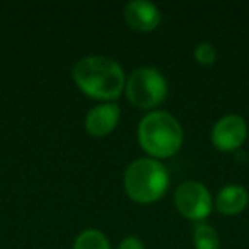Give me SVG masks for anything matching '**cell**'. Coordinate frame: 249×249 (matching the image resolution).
<instances>
[{"mask_svg":"<svg viewBox=\"0 0 249 249\" xmlns=\"http://www.w3.org/2000/svg\"><path fill=\"white\" fill-rule=\"evenodd\" d=\"M79 89L94 99L114 101L124 89V73L121 67L107 56L94 55L79 60L72 70Z\"/></svg>","mask_w":249,"mask_h":249,"instance_id":"6da1fadb","label":"cell"},{"mask_svg":"<svg viewBox=\"0 0 249 249\" xmlns=\"http://www.w3.org/2000/svg\"><path fill=\"white\" fill-rule=\"evenodd\" d=\"M139 142L152 157H171L183 145L179 121L166 111H152L139 124Z\"/></svg>","mask_w":249,"mask_h":249,"instance_id":"7a4b0ae2","label":"cell"},{"mask_svg":"<svg viewBox=\"0 0 249 249\" xmlns=\"http://www.w3.org/2000/svg\"><path fill=\"white\" fill-rule=\"evenodd\" d=\"M124 190L139 203L157 201L169 186L166 167L156 159H137L128 166L123 178Z\"/></svg>","mask_w":249,"mask_h":249,"instance_id":"3957f363","label":"cell"},{"mask_svg":"<svg viewBox=\"0 0 249 249\" xmlns=\"http://www.w3.org/2000/svg\"><path fill=\"white\" fill-rule=\"evenodd\" d=\"M167 96V84L157 69L143 67L126 80V97L139 109H152L159 106Z\"/></svg>","mask_w":249,"mask_h":249,"instance_id":"277c9868","label":"cell"},{"mask_svg":"<svg viewBox=\"0 0 249 249\" xmlns=\"http://www.w3.org/2000/svg\"><path fill=\"white\" fill-rule=\"evenodd\" d=\"M174 205L183 217L201 220L212 212V198L208 190L196 181H186L174 193Z\"/></svg>","mask_w":249,"mask_h":249,"instance_id":"5b68a950","label":"cell"},{"mask_svg":"<svg viewBox=\"0 0 249 249\" xmlns=\"http://www.w3.org/2000/svg\"><path fill=\"white\" fill-rule=\"evenodd\" d=\"M248 137V124L239 114H229L218 120L212 130V142L222 152L237 150Z\"/></svg>","mask_w":249,"mask_h":249,"instance_id":"8992f818","label":"cell"},{"mask_svg":"<svg viewBox=\"0 0 249 249\" xmlns=\"http://www.w3.org/2000/svg\"><path fill=\"white\" fill-rule=\"evenodd\" d=\"M123 18L132 29L140 33L154 31L160 22V12L157 5L145 0H133L126 4L123 11Z\"/></svg>","mask_w":249,"mask_h":249,"instance_id":"52a82bcc","label":"cell"},{"mask_svg":"<svg viewBox=\"0 0 249 249\" xmlns=\"http://www.w3.org/2000/svg\"><path fill=\"white\" fill-rule=\"evenodd\" d=\"M118 121H120V106L114 103H106L92 107L87 113L86 128L90 135L104 137L116 128Z\"/></svg>","mask_w":249,"mask_h":249,"instance_id":"ba28073f","label":"cell"},{"mask_svg":"<svg viewBox=\"0 0 249 249\" xmlns=\"http://www.w3.org/2000/svg\"><path fill=\"white\" fill-rule=\"evenodd\" d=\"M249 203V195L246 188L239 186V184H231L220 190L217 196V210L224 215H235L241 213Z\"/></svg>","mask_w":249,"mask_h":249,"instance_id":"9c48e42d","label":"cell"},{"mask_svg":"<svg viewBox=\"0 0 249 249\" xmlns=\"http://www.w3.org/2000/svg\"><path fill=\"white\" fill-rule=\"evenodd\" d=\"M73 249H111L106 235L97 229H87L80 232L73 242Z\"/></svg>","mask_w":249,"mask_h":249,"instance_id":"30bf717a","label":"cell"},{"mask_svg":"<svg viewBox=\"0 0 249 249\" xmlns=\"http://www.w3.org/2000/svg\"><path fill=\"white\" fill-rule=\"evenodd\" d=\"M193 242L196 249H218L220 239L212 225L198 224L193 231Z\"/></svg>","mask_w":249,"mask_h":249,"instance_id":"8fae6325","label":"cell"},{"mask_svg":"<svg viewBox=\"0 0 249 249\" xmlns=\"http://www.w3.org/2000/svg\"><path fill=\"white\" fill-rule=\"evenodd\" d=\"M195 58L201 65H212L217 60V50H215V46L212 43H200L195 48Z\"/></svg>","mask_w":249,"mask_h":249,"instance_id":"7c38bea8","label":"cell"},{"mask_svg":"<svg viewBox=\"0 0 249 249\" xmlns=\"http://www.w3.org/2000/svg\"><path fill=\"white\" fill-rule=\"evenodd\" d=\"M118 249H143V244H142V241L137 237H126L121 241Z\"/></svg>","mask_w":249,"mask_h":249,"instance_id":"4fadbf2b","label":"cell"}]
</instances>
